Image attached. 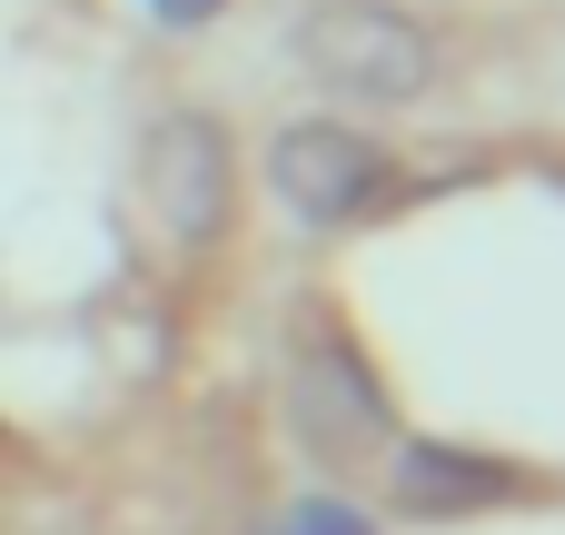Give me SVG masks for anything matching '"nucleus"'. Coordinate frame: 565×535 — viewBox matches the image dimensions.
Segmentation results:
<instances>
[{"label": "nucleus", "mask_w": 565, "mask_h": 535, "mask_svg": "<svg viewBox=\"0 0 565 535\" xmlns=\"http://www.w3.org/2000/svg\"><path fill=\"white\" fill-rule=\"evenodd\" d=\"M268 189H278L288 218H308V228H348L358 208H377V189H387V149L358 139L348 119H298V129L268 139Z\"/></svg>", "instance_id": "20e7f679"}, {"label": "nucleus", "mask_w": 565, "mask_h": 535, "mask_svg": "<svg viewBox=\"0 0 565 535\" xmlns=\"http://www.w3.org/2000/svg\"><path fill=\"white\" fill-rule=\"evenodd\" d=\"M149 10H159L169 30H199V20H218V0H149Z\"/></svg>", "instance_id": "0eeeda50"}, {"label": "nucleus", "mask_w": 565, "mask_h": 535, "mask_svg": "<svg viewBox=\"0 0 565 535\" xmlns=\"http://www.w3.org/2000/svg\"><path fill=\"white\" fill-rule=\"evenodd\" d=\"M139 199L169 248H209L238 218V149L209 109H159L139 139Z\"/></svg>", "instance_id": "f03ea898"}, {"label": "nucleus", "mask_w": 565, "mask_h": 535, "mask_svg": "<svg viewBox=\"0 0 565 535\" xmlns=\"http://www.w3.org/2000/svg\"><path fill=\"white\" fill-rule=\"evenodd\" d=\"M516 486V467L467 457V447H397V506L407 516H477Z\"/></svg>", "instance_id": "39448f33"}, {"label": "nucleus", "mask_w": 565, "mask_h": 535, "mask_svg": "<svg viewBox=\"0 0 565 535\" xmlns=\"http://www.w3.org/2000/svg\"><path fill=\"white\" fill-rule=\"evenodd\" d=\"M298 69L328 89V99H358V109H397L437 79V40L417 10L397 0H318L298 20Z\"/></svg>", "instance_id": "f257e3e1"}, {"label": "nucleus", "mask_w": 565, "mask_h": 535, "mask_svg": "<svg viewBox=\"0 0 565 535\" xmlns=\"http://www.w3.org/2000/svg\"><path fill=\"white\" fill-rule=\"evenodd\" d=\"M278 535H367V516H358V506H338V496H308V506H288V516H278Z\"/></svg>", "instance_id": "423d86ee"}, {"label": "nucleus", "mask_w": 565, "mask_h": 535, "mask_svg": "<svg viewBox=\"0 0 565 535\" xmlns=\"http://www.w3.org/2000/svg\"><path fill=\"white\" fill-rule=\"evenodd\" d=\"M288 427L318 467H358L397 437V407L377 387V367L348 347V338H298L288 357Z\"/></svg>", "instance_id": "7ed1b4c3"}]
</instances>
